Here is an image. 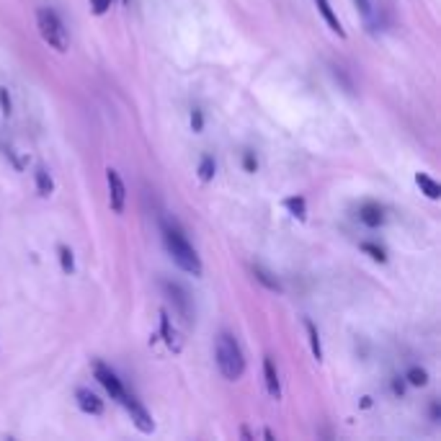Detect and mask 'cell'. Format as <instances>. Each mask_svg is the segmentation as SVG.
Listing matches in <instances>:
<instances>
[{
	"label": "cell",
	"mask_w": 441,
	"mask_h": 441,
	"mask_svg": "<svg viewBox=\"0 0 441 441\" xmlns=\"http://www.w3.org/2000/svg\"><path fill=\"white\" fill-rule=\"evenodd\" d=\"M263 379H266V390H269V395L274 400H279L281 397V385H279V374H276V364L271 356L263 359Z\"/></svg>",
	"instance_id": "obj_10"
},
{
	"label": "cell",
	"mask_w": 441,
	"mask_h": 441,
	"mask_svg": "<svg viewBox=\"0 0 441 441\" xmlns=\"http://www.w3.org/2000/svg\"><path fill=\"white\" fill-rule=\"evenodd\" d=\"M191 129H194L197 135L204 129V114H201V108H194V111H191Z\"/></svg>",
	"instance_id": "obj_24"
},
{
	"label": "cell",
	"mask_w": 441,
	"mask_h": 441,
	"mask_svg": "<svg viewBox=\"0 0 441 441\" xmlns=\"http://www.w3.org/2000/svg\"><path fill=\"white\" fill-rule=\"evenodd\" d=\"M315 6H317V10H320V16H323V21L331 26V31L333 34H338L341 39H346V31H343V26H341V21H338V16H335V10H333V6H331V0H315Z\"/></svg>",
	"instance_id": "obj_11"
},
{
	"label": "cell",
	"mask_w": 441,
	"mask_h": 441,
	"mask_svg": "<svg viewBox=\"0 0 441 441\" xmlns=\"http://www.w3.org/2000/svg\"><path fill=\"white\" fill-rule=\"evenodd\" d=\"M284 207L289 209V215H292V217H297L299 222H305V219H307V204H305V199H302V197L284 199Z\"/></svg>",
	"instance_id": "obj_17"
},
{
	"label": "cell",
	"mask_w": 441,
	"mask_h": 441,
	"mask_svg": "<svg viewBox=\"0 0 441 441\" xmlns=\"http://www.w3.org/2000/svg\"><path fill=\"white\" fill-rule=\"evenodd\" d=\"M415 183H418V189L424 191L431 201H436V199L441 197V186L428 176V173H415Z\"/></svg>",
	"instance_id": "obj_13"
},
{
	"label": "cell",
	"mask_w": 441,
	"mask_h": 441,
	"mask_svg": "<svg viewBox=\"0 0 441 441\" xmlns=\"http://www.w3.org/2000/svg\"><path fill=\"white\" fill-rule=\"evenodd\" d=\"M163 289H165L168 299L173 302V307L178 310L181 320H183V323H191V299H189L186 287H181L178 281H163Z\"/></svg>",
	"instance_id": "obj_4"
},
{
	"label": "cell",
	"mask_w": 441,
	"mask_h": 441,
	"mask_svg": "<svg viewBox=\"0 0 441 441\" xmlns=\"http://www.w3.org/2000/svg\"><path fill=\"white\" fill-rule=\"evenodd\" d=\"M305 331H307V338H310V349H313L315 361H323V343H320V333H317L315 323H313L310 317L305 320Z\"/></svg>",
	"instance_id": "obj_15"
},
{
	"label": "cell",
	"mask_w": 441,
	"mask_h": 441,
	"mask_svg": "<svg viewBox=\"0 0 441 441\" xmlns=\"http://www.w3.org/2000/svg\"><path fill=\"white\" fill-rule=\"evenodd\" d=\"M34 181H36V191H39V197H52L54 194V181L52 176H49V171L47 168H36L34 173Z\"/></svg>",
	"instance_id": "obj_14"
},
{
	"label": "cell",
	"mask_w": 441,
	"mask_h": 441,
	"mask_svg": "<svg viewBox=\"0 0 441 441\" xmlns=\"http://www.w3.org/2000/svg\"><path fill=\"white\" fill-rule=\"evenodd\" d=\"M111 3H114V0H90V10H93L96 16H103V13L111 8Z\"/></svg>",
	"instance_id": "obj_25"
},
{
	"label": "cell",
	"mask_w": 441,
	"mask_h": 441,
	"mask_svg": "<svg viewBox=\"0 0 441 441\" xmlns=\"http://www.w3.org/2000/svg\"><path fill=\"white\" fill-rule=\"evenodd\" d=\"M392 392H395L397 397H403V395H406V382H403V379H400V377L392 379Z\"/></svg>",
	"instance_id": "obj_26"
},
{
	"label": "cell",
	"mask_w": 441,
	"mask_h": 441,
	"mask_svg": "<svg viewBox=\"0 0 441 441\" xmlns=\"http://www.w3.org/2000/svg\"><path fill=\"white\" fill-rule=\"evenodd\" d=\"M119 403H122V406L129 410V415H132V421H135V426L140 428V431H142V433H153L155 431V421L150 418V413H147V410L140 406V400H137V397H132L129 392H124V397H122Z\"/></svg>",
	"instance_id": "obj_6"
},
{
	"label": "cell",
	"mask_w": 441,
	"mask_h": 441,
	"mask_svg": "<svg viewBox=\"0 0 441 441\" xmlns=\"http://www.w3.org/2000/svg\"><path fill=\"white\" fill-rule=\"evenodd\" d=\"M361 251L367 253V256H372L374 261L385 263L388 261V253H385V248L382 245H374V243H361Z\"/></svg>",
	"instance_id": "obj_20"
},
{
	"label": "cell",
	"mask_w": 441,
	"mask_h": 441,
	"mask_svg": "<svg viewBox=\"0 0 441 441\" xmlns=\"http://www.w3.org/2000/svg\"><path fill=\"white\" fill-rule=\"evenodd\" d=\"M243 168L248 173H256V168H258V158H256L253 150H245L243 153Z\"/></svg>",
	"instance_id": "obj_23"
},
{
	"label": "cell",
	"mask_w": 441,
	"mask_h": 441,
	"mask_svg": "<svg viewBox=\"0 0 441 441\" xmlns=\"http://www.w3.org/2000/svg\"><path fill=\"white\" fill-rule=\"evenodd\" d=\"M359 219L367 227L385 225V209L379 207V204H374V201H367V204H361L359 207Z\"/></svg>",
	"instance_id": "obj_9"
},
{
	"label": "cell",
	"mask_w": 441,
	"mask_h": 441,
	"mask_svg": "<svg viewBox=\"0 0 441 441\" xmlns=\"http://www.w3.org/2000/svg\"><path fill=\"white\" fill-rule=\"evenodd\" d=\"M122 3H124V6H129V0H122Z\"/></svg>",
	"instance_id": "obj_29"
},
{
	"label": "cell",
	"mask_w": 441,
	"mask_h": 441,
	"mask_svg": "<svg viewBox=\"0 0 441 441\" xmlns=\"http://www.w3.org/2000/svg\"><path fill=\"white\" fill-rule=\"evenodd\" d=\"M431 421H433V424H439V421H441V406H439V400H433V403H431Z\"/></svg>",
	"instance_id": "obj_28"
},
{
	"label": "cell",
	"mask_w": 441,
	"mask_h": 441,
	"mask_svg": "<svg viewBox=\"0 0 441 441\" xmlns=\"http://www.w3.org/2000/svg\"><path fill=\"white\" fill-rule=\"evenodd\" d=\"M353 3H356V8H359L367 18L372 16V0H353Z\"/></svg>",
	"instance_id": "obj_27"
},
{
	"label": "cell",
	"mask_w": 441,
	"mask_h": 441,
	"mask_svg": "<svg viewBox=\"0 0 441 441\" xmlns=\"http://www.w3.org/2000/svg\"><path fill=\"white\" fill-rule=\"evenodd\" d=\"M160 335H163V341L168 343V349H171V351H181L178 335H176V331L171 328V317H168L165 310L160 313Z\"/></svg>",
	"instance_id": "obj_12"
},
{
	"label": "cell",
	"mask_w": 441,
	"mask_h": 441,
	"mask_svg": "<svg viewBox=\"0 0 441 441\" xmlns=\"http://www.w3.org/2000/svg\"><path fill=\"white\" fill-rule=\"evenodd\" d=\"M217 367L222 372V377L230 382H238L245 372V359L240 346L230 333H219L217 338Z\"/></svg>",
	"instance_id": "obj_2"
},
{
	"label": "cell",
	"mask_w": 441,
	"mask_h": 441,
	"mask_svg": "<svg viewBox=\"0 0 441 441\" xmlns=\"http://www.w3.org/2000/svg\"><path fill=\"white\" fill-rule=\"evenodd\" d=\"M0 111H3L6 117H10V111H13V101H10V93L6 85L0 88Z\"/></svg>",
	"instance_id": "obj_22"
},
{
	"label": "cell",
	"mask_w": 441,
	"mask_h": 441,
	"mask_svg": "<svg viewBox=\"0 0 441 441\" xmlns=\"http://www.w3.org/2000/svg\"><path fill=\"white\" fill-rule=\"evenodd\" d=\"M36 26H39L42 39H44L52 49H57V52H67V47H70V36H67V28H65L63 18L57 16L52 8L36 10Z\"/></svg>",
	"instance_id": "obj_3"
},
{
	"label": "cell",
	"mask_w": 441,
	"mask_h": 441,
	"mask_svg": "<svg viewBox=\"0 0 441 441\" xmlns=\"http://www.w3.org/2000/svg\"><path fill=\"white\" fill-rule=\"evenodd\" d=\"M163 243L171 253V258L176 261L181 271L186 274H194V276H201V261H199L197 251L191 248V243L186 240V235L176 222H163Z\"/></svg>",
	"instance_id": "obj_1"
},
{
	"label": "cell",
	"mask_w": 441,
	"mask_h": 441,
	"mask_svg": "<svg viewBox=\"0 0 441 441\" xmlns=\"http://www.w3.org/2000/svg\"><path fill=\"white\" fill-rule=\"evenodd\" d=\"M93 372H96V379H99L101 385H103V390H106L108 395L114 397V400H122L124 397V385H122V379L117 377V372L108 369L103 361H93Z\"/></svg>",
	"instance_id": "obj_5"
},
{
	"label": "cell",
	"mask_w": 441,
	"mask_h": 441,
	"mask_svg": "<svg viewBox=\"0 0 441 441\" xmlns=\"http://www.w3.org/2000/svg\"><path fill=\"white\" fill-rule=\"evenodd\" d=\"M253 276L261 281L266 289H271V292H281V281L276 279V276H274L271 271L263 269V266H253Z\"/></svg>",
	"instance_id": "obj_16"
},
{
	"label": "cell",
	"mask_w": 441,
	"mask_h": 441,
	"mask_svg": "<svg viewBox=\"0 0 441 441\" xmlns=\"http://www.w3.org/2000/svg\"><path fill=\"white\" fill-rule=\"evenodd\" d=\"M406 379L413 385V388H424V385H428V372H426L424 367H410Z\"/></svg>",
	"instance_id": "obj_19"
},
{
	"label": "cell",
	"mask_w": 441,
	"mask_h": 441,
	"mask_svg": "<svg viewBox=\"0 0 441 441\" xmlns=\"http://www.w3.org/2000/svg\"><path fill=\"white\" fill-rule=\"evenodd\" d=\"M75 400H78V408H81L83 413H88V415L103 413V400H101L96 392H90V390L81 388L78 392H75Z\"/></svg>",
	"instance_id": "obj_8"
},
{
	"label": "cell",
	"mask_w": 441,
	"mask_h": 441,
	"mask_svg": "<svg viewBox=\"0 0 441 441\" xmlns=\"http://www.w3.org/2000/svg\"><path fill=\"white\" fill-rule=\"evenodd\" d=\"M106 183H108V204H111V209H114L117 215H122V212H124V201H126V189H124V181H122L119 171L108 168Z\"/></svg>",
	"instance_id": "obj_7"
},
{
	"label": "cell",
	"mask_w": 441,
	"mask_h": 441,
	"mask_svg": "<svg viewBox=\"0 0 441 441\" xmlns=\"http://www.w3.org/2000/svg\"><path fill=\"white\" fill-rule=\"evenodd\" d=\"M217 173V163L212 155H201V160H199V178H201V183H209V181L215 178Z\"/></svg>",
	"instance_id": "obj_18"
},
{
	"label": "cell",
	"mask_w": 441,
	"mask_h": 441,
	"mask_svg": "<svg viewBox=\"0 0 441 441\" xmlns=\"http://www.w3.org/2000/svg\"><path fill=\"white\" fill-rule=\"evenodd\" d=\"M60 263H63V271L65 274H72L75 271V258H72V251L67 245H60Z\"/></svg>",
	"instance_id": "obj_21"
}]
</instances>
